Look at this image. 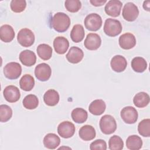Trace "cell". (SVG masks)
<instances>
[{"label":"cell","instance_id":"6da1fadb","mask_svg":"<svg viewBox=\"0 0 150 150\" xmlns=\"http://www.w3.org/2000/svg\"><path fill=\"white\" fill-rule=\"evenodd\" d=\"M50 25L56 31L64 32L68 29L70 25V19L66 13L57 12L52 18Z\"/></svg>","mask_w":150,"mask_h":150},{"label":"cell","instance_id":"7a4b0ae2","mask_svg":"<svg viewBox=\"0 0 150 150\" xmlns=\"http://www.w3.org/2000/svg\"><path fill=\"white\" fill-rule=\"evenodd\" d=\"M122 29V25L119 21L112 18H108L105 20L104 32L108 36L114 37L118 35L121 32Z\"/></svg>","mask_w":150,"mask_h":150},{"label":"cell","instance_id":"3957f363","mask_svg":"<svg viewBox=\"0 0 150 150\" xmlns=\"http://www.w3.org/2000/svg\"><path fill=\"white\" fill-rule=\"evenodd\" d=\"M100 128L101 132L106 135L111 134L117 129V123L111 115H104L100 120Z\"/></svg>","mask_w":150,"mask_h":150},{"label":"cell","instance_id":"277c9868","mask_svg":"<svg viewBox=\"0 0 150 150\" xmlns=\"http://www.w3.org/2000/svg\"><path fill=\"white\" fill-rule=\"evenodd\" d=\"M18 43L23 47H29L35 42V35L33 32L28 28L21 29L17 36Z\"/></svg>","mask_w":150,"mask_h":150},{"label":"cell","instance_id":"5b68a950","mask_svg":"<svg viewBox=\"0 0 150 150\" xmlns=\"http://www.w3.org/2000/svg\"><path fill=\"white\" fill-rule=\"evenodd\" d=\"M85 27L90 31H97L102 26L101 17L97 13H90L88 15L84 21Z\"/></svg>","mask_w":150,"mask_h":150},{"label":"cell","instance_id":"8992f818","mask_svg":"<svg viewBox=\"0 0 150 150\" xmlns=\"http://www.w3.org/2000/svg\"><path fill=\"white\" fill-rule=\"evenodd\" d=\"M22 67L18 63L10 62L6 64L4 68L5 76L9 80L18 79L21 74Z\"/></svg>","mask_w":150,"mask_h":150},{"label":"cell","instance_id":"52a82bcc","mask_svg":"<svg viewBox=\"0 0 150 150\" xmlns=\"http://www.w3.org/2000/svg\"><path fill=\"white\" fill-rule=\"evenodd\" d=\"M124 19L129 22L134 21L139 15V10L136 5L132 2H127L124 5L122 13Z\"/></svg>","mask_w":150,"mask_h":150},{"label":"cell","instance_id":"ba28073f","mask_svg":"<svg viewBox=\"0 0 150 150\" xmlns=\"http://www.w3.org/2000/svg\"><path fill=\"white\" fill-rule=\"evenodd\" d=\"M52 74V70L49 64L45 63L39 64L35 69V74L36 77L41 81L48 80Z\"/></svg>","mask_w":150,"mask_h":150},{"label":"cell","instance_id":"9c48e42d","mask_svg":"<svg viewBox=\"0 0 150 150\" xmlns=\"http://www.w3.org/2000/svg\"><path fill=\"white\" fill-rule=\"evenodd\" d=\"M122 120L127 124H134L138 119V114L135 108L131 106H127L122 109L120 114Z\"/></svg>","mask_w":150,"mask_h":150},{"label":"cell","instance_id":"30bf717a","mask_svg":"<svg viewBox=\"0 0 150 150\" xmlns=\"http://www.w3.org/2000/svg\"><path fill=\"white\" fill-rule=\"evenodd\" d=\"M74 125L68 121L62 122L57 127V132L63 138L71 137L75 132Z\"/></svg>","mask_w":150,"mask_h":150},{"label":"cell","instance_id":"8fae6325","mask_svg":"<svg viewBox=\"0 0 150 150\" xmlns=\"http://www.w3.org/2000/svg\"><path fill=\"white\" fill-rule=\"evenodd\" d=\"M101 43V39L100 36L94 33H90L87 35L84 40V45L86 49L90 50H95L98 49Z\"/></svg>","mask_w":150,"mask_h":150},{"label":"cell","instance_id":"7c38bea8","mask_svg":"<svg viewBox=\"0 0 150 150\" xmlns=\"http://www.w3.org/2000/svg\"><path fill=\"white\" fill-rule=\"evenodd\" d=\"M5 99L9 103H15L19 100L21 97L19 88L13 85L6 86L3 91Z\"/></svg>","mask_w":150,"mask_h":150},{"label":"cell","instance_id":"4fadbf2b","mask_svg":"<svg viewBox=\"0 0 150 150\" xmlns=\"http://www.w3.org/2000/svg\"><path fill=\"white\" fill-rule=\"evenodd\" d=\"M122 4L119 0H110L105 6V13L112 17H117L120 15Z\"/></svg>","mask_w":150,"mask_h":150},{"label":"cell","instance_id":"5bb4252c","mask_svg":"<svg viewBox=\"0 0 150 150\" xmlns=\"http://www.w3.org/2000/svg\"><path fill=\"white\" fill-rule=\"evenodd\" d=\"M119 45L124 49H130L133 48L136 45V38L131 33L122 34L119 38Z\"/></svg>","mask_w":150,"mask_h":150},{"label":"cell","instance_id":"9a60e30c","mask_svg":"<svg viewBox=\"0 0 150 150\" xmlns=\"http://www.w3.org/2000/svg\"><path fill=\"white\" fill-rule=\"evenodd\" d=\"M66 57L69 62L76 64L81 61L84 57V53L79 47L73 46L70 47Z\"/></svg>","mask_w":150,"mask_h":150},{"label":"cell","instance_id":"2e32d148","mask_svg":"<svg viewBox=\"0 0 150 150\" xmlns=\"http://www.w3.org/2000/svg\"><path fill=\"white\" fill-rule=\"evenodd\" d=\"M110 64L112 70L120 73L125 70L127 66V62L124 56L115 55L111 59Z\"/></svg>","mask_w":150,"mask_h":150},{"label":"cell","instance_id":"e0dca14e","mask_svg":"<svg viewBox=\"0 0 150 150\" xmlns=\"http://www.w3.org/2000/svg\"><path fill=\"white\" fill-rule=\"evenodd\" d=\"M21 62L26 66H32L36 63V56L35 53L30 50H25L19 54Z\"/></svg>","mask_w":150,"mask_h":150},{"label":"cell","instance_id":"ac0fdd59","mask_svg":"<svg viewBox=\"0 0 150 150\" xmlns=\"http://www.w3.org/2000/svg\"><path fill=\"white\" fill-rule=\"evenodd\" d=\"M53 47L57 53L63 54L67 52L69 47V42L66 38L58 36L54 39Z\"/></svg>","mask_w":150,"mask_h":150},{"label":"cell","instance_id":"d6986e66","mask_svg":"<svg viewBox=\"0 0 150 150\" xmlns=\"http://www.w3.org/2000/svg\"><path fill=\"white\" fill-rule=\"evenodd\" d=\"M106 108L105 102L101 99L95 100L92 101L88 107L89 111L94 115H100L102 114Z\"/></svg>","mask_w":150,"mask_h":150},{"label":"cell","instance_id":"ffe728a7","mask_svg":"<svg viewBox=\"0 0 150 150\" xmlns=\"http://www.w3.org/2000/svg\"><path fill=\"white\" fill-rule=\"evenodd\" d=\"M44 146L50 149H56L60 143V138L55 134L49 133L43 138Z\"/></svg>","mask_w":150,"mask_h":150},{"label":"cell","instance_id":"44dd1931","mask_svg":"<svg viewBox=\"0 0 150 150\" xmlns=\"http://www.w3.org/2000/svg\"><path fill=\"white\" fill-rule=\"evenodd\" d=\"M15 38V32L13 28L9 25H4L0 28V38L2 41L8 43Z\"/></svg>","mask_w":150,"mask_h":150},{"label":"cell","instance_id":"7402d4cb","mask_svg":"<svg viewBox=\"0 0 150 150\" xmlns=\"http://www.w3.org/2000/svg\"><path fill=\"white\" fill-rule=\"evenodd\" d=\"M43 100L47 105L54 106L59 101V94L55 90L49 89L45 93Z\"/></svg>","mask_w":150,"mask_h":150},{"label":"cell","instance_id":"603a6c76","mask_svg":"<svg viewBox=\"0 0 150 150\" xmlns=\"http://www.w3.org/2000/svg\"><path fill=\"white\" fill-rule=\"evenodd\" d=\"M79 134L83 140L87 141L93 139L96 137V133L93 127L90 125H85L80 129Z\"/></svg>","mask_w":150,"mask_h":150},{"label":"cell","instance_id":"cb8c5ba5","mask_svg":"<svg viewBox=\"0 0 150 150\" xmlns=\"http://www.w3.org/2000/svg\"><path fill=\"white\" fill-rule=\"evenodd\" d=\"M84 35L85 33L84 28L80 24L75 25L70 32V38L75 43H78L82 41L84 38Z\"/></svg>","mask_w":150,"mask_h":150},{"label":"cell","instance_id":"d4e9b609","mask_svg":"<svg viewBox=\"0 0 150 150\" xmlns=\"http://www.w3.org/2000/svg\"><path fill=\"white\" fill-rule=\"evenodd\" d=\"M149 96L145 92H139L136 94L133 98L134 105L138 108H143L149 103Z\"/></svg>","mask_w":150,"mask_h":150},{"label":"cell","instance_id":"484cf974","mask_svg":"<svg viewBox=\"0 0 150 150\" xmlns=\"http://www.w3.org/2000/svg\"><path fill=\"white\" fill-rule=\"evenodd\" d=\"M142 146V139L138 135H130L126 140V146L130 150H138L141 148Z\"/></svg>","mask_w":150,"mask_h":150},{"label":"cell","instance_id":"4316f807","mask_svg":"<svg viewBox=\"0 0 150 150\" xmlns=\"http://www.w3.org/2000/svg\"><path fill=\"white\" fill-rule=\"evenodd\" d=\"M71 116L73 120L75 122L81 124L87 120L88 114L87 112L83 108H76L72 111Z\"/></svg>","mask_w":150,"mask_h":150},{"label":"cell","instance_id":"83f0119b","mask_svg":"<svg viewBox=\"0 0 150 150\" xmlns=\"http://www.w3.org/2000/svg\"><path fill=\"white\" fill-rule=\"evenodd\" d=\"M39 57L44 60L50 59L52 55V48L47 44H40L36 49Z\"/></svg>","mask_w":150,"mask_h":150},{"label":"cell","instance_id":"f1b7e54d","mask_svg":"<svg viewBox=\"0 0 150 150\" xmlns=\"http://www.w3.org/2000/svg\"><path fill=\"white\" fill-rule=\"evenodd\" d=\"M19 86L24 91H30L35 86V80L31 75L25 74L19 81Z\"/></svg>","mask_w":150,"mask_h":150},{"label":"cell","instance_id":"f546056e","mask_svg":"<svg viewBox=\"0 0 150 150\" xmlns=\"http://www.w3.org/2000/svg\"><path fill=\"white\" fill-rule=\"evenodd\" d=\"M132 69L137 73H142L147 68V63L142 57H135L131 61Z\"/></svg>","mask_w":150,"mask_h":150},{"label":"cell","instance_id":"4dcf8cb0","mask_svg":"<svg viewBox=\"0 0 150 150\" xmlns=\"http://www.w3.org/2000/svg\"><path fill=\"white\" fill-rule=\"evenodd\" d=\"M23 107L28 110L35 109L39 105V100L34 94L27 95L23 100Z\"/></svg>","mask_w":150,"mask_h":150},{"label":"cell","instance_id":"1f68e13d","mask_svg":"<svg viewBox=\"0 0 150 150\" xmlns=\"http://www.w3.org/2000/svg\"><path fill=\"white\" fill-rule=\"evenodd\" d=\"M138 131L141 136L149 137L150 136V120L149 118L144 119L139 122Z\"/></svg>","mask_w":150,"mask_h":150},{"label":"cell","instance_id":"d6a6232c","mask_svg":"<svg viewBox=\"0 0 150 150\" xmlns=\"http://www.w3.org/2000/svg\"><path fill=\"white\" fill-rule=\"evenodd\" d=\"M108 146L111 150H121L124 147V142L121 137L115 135L110 138Z\"/></svg>","mask_w":150,"mask_h":150},{"label":"cell","instance_id":"836d02e7","mask_svg":"<svg viewBox=\"0 0 150 150\" xmlns=\"http://www.w3.org/2000/svg\"><path fill=\"white\" fill-rule=\"evenodd\" d=\"M12 115V110L11 108L6 105H0V121L2 122H5L9 121Z\"/></svg>","mask_w":150,"mask_h":150},{"label":"cell","instance_id":"e575fe53","mask_svg":"<svg viewBox=\"0 0 150 150\" xmlns=\"http://www.w3.org/2000/svg\"><path fill=\"white\" fill-rule=\"evenodd\" d=\"M64 5L66 9L69 12L74 13L80 9L81 3L79 0H67L65 1Z\"/></svg>","mask_w":150,"mask_h":150},{"label":"cell","instance_id":"d590c367","mask_svg":"<svg viewBox=\"0 0 150 150\" xmlns=\"http://www.w3.org/2000/svg\"><path fill=\"white\" fill-rule=\"evenodd\" d=\"M11 10L16 13L23 11L26 6V2L24 0H12L11 2Z\"/></svg>","mask_w":150,"mask_h":150},{"label":"cell","instance_id":"8d00e7d4","mask_svg":"<svg viewBox=\"0 0 150 150\" xmlns=\"http://www.w3.org/2000/svg\"><path fill=\"white\" fill-rule=\"evenodd\" d=\"M90 149L91 150L95 149H102L105 150L107 149V144L105 141L103 139H98L91 142L90 145Z\"/></svg>","mask_w":150,"mask_h":150},{"label":"cell","instance_id":"74e56055","mask_svg":"<svg viewBox=\"0 0 150 150\" xmlns=\"http://www.w3.org/2000/svg\"><path fill=\"white\" fill-rule=\"evenodd\" d=\"M107 2L106 0H91L90 2L95 6H100Z\"/></svg>","mask_w":150,"mask_h":150},{"label":"cell","instance_id":"f35d334b","mask_svg":"<svg viewBox=\"0 0 150 150\" xmlns=\"http://www.w3.org/2000/svg\"><path fill=\"white\" fill-rule=\"evenodd\" d=\"M149 3H150L149 1H144L143 4V8H144L145 10L147 11H149Z\"/></svg>","mask_w":150,"mask_h":150}]
</instances>
